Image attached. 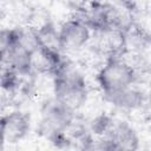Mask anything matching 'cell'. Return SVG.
I'll return each mask as SVG.
<instances>
[{"label":"cell","mask_w":151,"mask_h":151,"mask_svg":"<svg viewBox=\"0 0 151 151\" xmlns=\"http://www.w3.org/2000/svg\"><path fill=\"white\" fill-rule=\"evenodd\" d=\"M97 47L106 55L111 58H120L127 48V38L126 32L119 28H105L98 31Z\"/></svg>","instance_id":"obj_6"},{"label":"cell","mask_w":151,"mask_h":151,"mask_svg":"<svg viewBox=\"0 0 151 151\" xmlns=\"http://www.w3.org/2000/svg\"><path fill=\"white\" fill-rule=\"evenodd\" d=\"M111 144V150H137L139 138L136 131L125 122H114L105 137Z\"/></svg>","instance_id":"obj_7"},{"label":"cell","mask_w":151,"mask_h":151,"mask_svg":"<svg viewBox=\"0 0 151 151\" xmlns=\"http://www.w3.org/2000/svg\"><path fill=\"white\" fill-rule=\"evenodd\" d=\"M1 87L8 93H13L19 88L20 74L8 65H1Z\"/></svg>","instance_id":"obj_10"},{"label":"cell","mask_w":151,"mask_h":151,"mask_svg":"<svg viewBox=\"0 0 151 151\" xmlns=\"http://www.w3.org/2000/svg\"><path fill=\"white\" fill-rule=\"evenodd\" d=\"M97 81L101 92L110 94L132 86L136 81V71L122 58H111L99 70Z\"/></svg>","instance_id":"obj_2"},{"label":"cell","mask_w":151,"mask_h":151,"mask_svg":"<svg viewBox=\"0 0 151 151\" xmlns=\"http://www.w3.org/2000/svg\"><path fill=\"white\" fill-rule=\"evenodd\" d=\"M90 29L91 28L79 18L66 20L59 29L61 50L74 52L84 47L91 38Z\"/></svg>","instance_id":"obj_4"},{"label":"cell","mask_w":151,"mask_h":151,"mask_svg":"<svg viewBox=\"0 0 151 151\" xmlns=\"http://www.w3.org/2000/svg\"><path fill=\"white\" fill-rule=\"evenodd\" d=\"M104 97L112 105L123 110H136L146 103V94L133 85L110 94H104Z\"/></svg>","instance_id":"obj_8"},{"label":"cell","mask_w":151,"mask_h":151,"mask_svg":"<svg viewBox=\"0 0 151 151\" xmlns=\"http://www.w3.org/2000/svg\"><path fill=\"white\" fill-rule=\"evenodd\" d=\"M38 40V46L41 48H50L55 51H63L60 46V39H59V31H57L53 26V24H48L44 26L42 28L34 31Z\"/></svg>","instance_id":"obj_9"},{"label":"cell","mask_w":151,"mask_h":151,"mask_svg":"<svg viewBox=\"0 0 151 151\" xmlns=\"http://www.w3.org/2000/svg\"><path fill=\"white\" fill-rule=\"evenodd\" d=\"M1 140L2 143H17L26 137L31 126L28 113L15 110L1 118Z\"/></svg>","instance_id":"obj_5"},{"label":"cell","mask_w":151,"mask_h":151,"mask_svg":"<svg viewBox=\"0 0 151 151\" xmlns=\"http://www.w3.org/2000/svg\"><path fill=\"white\" fill-rule=\"evenodd\" d=\"M113 123H114V120L110 116L101 113L92 119V122L90 123V129H91V132L94 133L96 136L106 137L107 133L110 132Z\"/></svg>","instance_id":"obj_11"},{"label":"cell","mask_w":151,"mask_h":151,"mask_svg":"<svg viewBox=\"0 0 151 151\" xmlns=\"http://www.w3.org/2000/svg\"><path fill=\"white\" fill-rule=\"evenodd\" d=\"M146 103H149L151 105V90H150L149 94H146Z\"/></svg>","instance_id":"obj_12"},{"label":"cell","mask_w":151,"mask_h":151,"mask_svg":"<svg viewBox=\"0 0 151 151\" xmlns=\"http://www.w3.org/2000/svg\"><path fill=\"white\" fill-rule=\"evenodd\" d=\"M53 92L55 99L76 112L86 103V80L76 67L64 63L53 76Z\"/></svg>","instance_id":"obj_1"},{"label":"cell","mask_w":151,"mask_h":151,"mask_svg":"<svg viewBox=\"0 0 151 151\" xmlns=\"http://www.w3.org/2000/svg\"><path fill=\"white\" fill-rule=\"evenodd\" d=\"M74 111L55 98L47 100L41 107V120L39 125L40 133L47 139H51L57 133L65 131L74 122Z\"/></svg>","instance_id":"obj_3"}]
</instances>
